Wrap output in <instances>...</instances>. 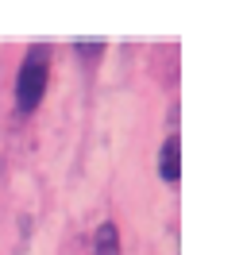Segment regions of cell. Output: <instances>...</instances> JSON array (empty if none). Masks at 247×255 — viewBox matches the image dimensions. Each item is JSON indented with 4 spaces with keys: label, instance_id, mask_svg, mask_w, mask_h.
I'll list each match as a JSON object with an SVG mask.
<instances>
[{
    "label": "cell",
    "instance_id": "cell-1",
    "mask_svg": "<svg viewBox=\"0 0 247 255\" xmlns=\"http://www.w3.org/2000/svg\"><path fill=\"white\" fill-rule=\"evenodd\" d=\"M46 78H50V47L35 43V47H27L23 62H19V74H15V109L19 112L39 109V101L46 93Z\"/></svg>",
    "mask_w": 247,
    "mask_h": 255
},
{
    "label": "cell",
    "instance_id": "cell-2",
    "mask_svg": "<svg viewBox=\"0 0 247 255\" xmlns=\"http://www.w3.org/2000/svg\"><path fill=\"white\" fill-rule=\"evenodd\" d=\"M158 174H162V182H178V174H182V139L178 135H170L158 151Z\"/></svg>",
    "mask_w": 247,
    "mask_h": 255
},
{
    "label": "cell",
    "instance_id": "cell-3",
    "mask_svg": "<svg viewBox=\"0 0 247 255\" xmlns=\"http://www.w3.org/2000/svg\"><path fill=\"white\" fill-rule=\"evenodd\" d=\"M93 255H120V232L112 221H105L93 232Z\"/></svg>",
    "mask_w": 247,
    "mask_h": 255
}]
</instances>
